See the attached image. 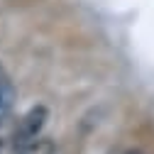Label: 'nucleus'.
Segmentation results:
<instances>
[{"mask_svg":"<svg viewBox=\"0 0 154 154\" xmlns=\"http://www.w3.org/2000/svg\"><path fill=\"white\" fill-rule=\"evenodd\" d=\"M3 147H5V137L0 134V152H3Z\"/></svg>","mask_w":154,"mask_h":154,"instance_id":"39448f33","label":"nucleus"},{"mask_svg":"<svg viewBox=\"0 0 154 154\" xmlns=\"http://www.w3.org/2000/svg\"><path fill=\"white\" fill-rule=\"evenodd\" d=\"M0 79H3V69H0Z\"/></svg>","mask_w":154,"mask_h":154,"instance_id":"423d86ee","label":"nucleus"},{"mask_svg":"<svg viewBox=\"0 0 154 154\" xmlns=\"http://www.w3.org/2000/svg\"><path fill=\"white\" fill-rule=\"evenodd\" d=\"M20 154H56V144L51 140L37 137L34 142H29L25 149H20Z\"/></svg>","mask_w":154,"mask_h":154,"instance_id":"7ed1b4c3","label":"nucleus"},{"mask_svg":"<svg viewBox=\"0 0 154 154\" xmlns=\"http://www.w3.org/2000/svg\"><path fill=\"white\" fill-rule=\"evenodd\" d=\"M125 154H144V152H140V149H127Z\"/></svg>","mask_w":154,"mask_h":154,"instance_id":"20e7f679","label":"nucleus"},{"mask_svg":"<svg viewBox=\"0 0 154 154\" xmlns=\"http://www.w3.org/2000/svg\"><path fill=\"white\" fill-rule=\"evenodd\" d=\"M12 105H15V86H12V81L8 76H3L0 79V122L8 118Z\"/></svg>","mask_w":154,"mask_h":154,"instance_id":"f03ea898","label":"nucleus"},{"mask_svg":"<svg viewBox=\"0 0 154 154\" xmlns=\"http://www.w3.org/2000/svg\"><path fill=\"white\" fill-rule=\"evenodd\" d=\"M47 120H49V110H47L44 105L29 108V110L22 115L20 125H17V130H15V134H12V147L20 152V149H25L29 142H34L37 137H39V132L44 130Z\"/></svg>","mask_w":154,"mask_h":154,"instance_id":"f257e3e1","label":"nucleus"}]
</instances>
